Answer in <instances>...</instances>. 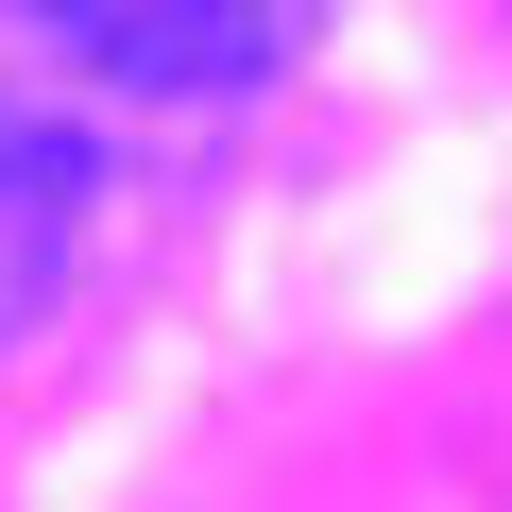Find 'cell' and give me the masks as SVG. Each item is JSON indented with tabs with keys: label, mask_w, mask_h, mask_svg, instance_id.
Returning a JSON list of instances; mask_svg holds the SVG:
<instances>
[{
	"label": "cell",
	"mask_w": 512,
	"mask_h": 512,
	"mask_svg": "<svg viewBox=\"0 0 512 512\" xmlns=\"http://www.w3.org/2000/svg\"><path fill=\"white\" fill-rule=\"evenodd\" d=\"M35 18V0H18ZM52 52V35H35ZM86 222H103V137H86V69H18L0 52V342H35L86 274Z\"/></svg>",
	"instance_id": "1"
},
{
	"label": "cell",
	"mask_w": 512,
	"mask_h": 512,
	"mask_svg": "<svg viewBox=\"0 0 512 512\" xmlns=\"http://www.w3.org/2000/svg\"><path fill=\"white\" fill-rule=\"evenodd\" d=\"M35 35L86 69V86H137V103H239L274 86L325 0H35Z\"/></svg>",
	"instance_id": "2"
}]
</instances>
